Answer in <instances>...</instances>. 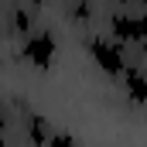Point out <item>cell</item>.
Instances as JSON below:
<instances>
[{
	"label": "cell",
	"instance_id": "7a4b0ae2",
	"mask_svg": "<svg viewBox=\"0 0 147 147\" xmlns=\"http://www.w3.org/2000/svg\"><path fill=\"white\" fill-rule=\"evenodd\" d=\"M86 48H89L92 62H96L106 75H113V79L127 69V45H120V41H113V38H106V34H92L86 41Z\"/></svg>",
	"mask_w": 147,
	"mask_h": 147
},
{
	"label": "cell",
	"instance_id": "3957f363",
	"mask_svg": "<svg viewBox=\"0 0 147 147\" xmlns=\"http://www.w3.org/2000/svg\"><path fill=\"white\" fill-rule=\"evenodd\" d=\"M144 17L140 14H120V17H113V41H120V45H127V41H134V45H140L144 41Z\"/></svg>",
	"mask_w": 147,
	"mask_h": 147
},
{
	"label": "cell",
	"instance_id": "5b68a950",
	"mask_svg": "<svg viewBox=\"0 0 147 147\" xmlns=\"http://www.w3.org/2000/svg\"><path fill=\"white\" fill-rule=\"evenodd\" d=\"M51 137V127H48V120L45 116H28V144L31 147H45V140Z\"/></svg>",
	"mask_w": 147,
	"mask_h": 147
},
{
	"label": "cell",
	"instance_id": "277c9868",
	"mask_svg": "<svg viewBox=\"0 0 147 147\" xmlns=\"http://www.w3.org/2000/svg\"><path fill=\"white\" fill-rule=\"evenodd\" d=\"M120 79H123V86H127L130 99H134L137 106H144V99H147V82H144V72H140V65H127V69L120 72Z\"/></svg>",
	"mask_w": 147,
	"mask_h": 147
},
{
	"label": "cell",
	"instance_id": "6da1fadb",
	"mask_svg": "<svg viewBox=\"0 0 147 147\" xmlns=\"http://www.w3.org/2000/svg\"><path fill=\"white\" fill-rule=\"evenodd\" d=\"M55 55H58V38H55L51 28H34L31 34H24L21 58L31 62L34 69H51L55 65Z\"/></svg>",
	"mask_w": 147,
	"mask_h": 147
},
{
	"label": "cell",
	"instance_id": "8992f818",
	"mask_svg": "<svg viewBox=\"0 0 147 147\" xmlns=\"http://www.w3.org/2000/svg\"><path fill=\"white\" fill-rule=\"evenodd\" d=\"M45 147H79V144H75V137L69 130H51V137L45 140Z\"/></svg>",
	"mask_w": 147,
	"mask_h": 147
}]
</instances>
